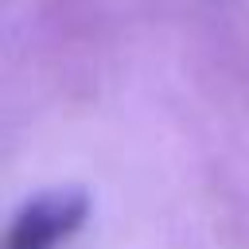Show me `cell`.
Masks as SVG:
<instances>
[{"mask_svg":"<svg viewBox=\"0 0 249 249\" xmlns=\"http://www.w3.org/2000/svg\"><path fill=\"white\" fill-rule=\"evenodd\" d=\"M89 214V195L82 187H54L19 206L8 226L4 249H58Z\"/></svg>","mask_w":249,"mask_h":249,"instance_id":"6da1fadb","label":"cell"}]
</instances>
